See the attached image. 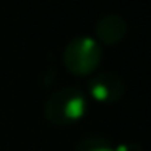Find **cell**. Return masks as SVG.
Masks as SVG:
<instances>
[{
    "instance_id": "cell-4",
    "label": "cell",
    "mask_w": 151,
    "mask_h": 151,
    "mask_svg": "<svg viewBox=\"0 0 151 151\" xmlns=\"http://www.w3.org/2000/svg\"><path fill=\"white\" fill-rule=\"evenodd\" d=\"M127 33V23L117 15H107L96 24V36L107 46L117 44Z\"/></svg>"
},
{
    "instance_id": "cell-1",
    "label": "cell",
    "mask_w": 151,
    "mask_h": 151,
    "mask_svg": "<svg viewBox=\"0 0 151 151\" xmlns=\"http://www.w3.org/2000/svg\"><path fill=\"white\" fill-rule=\"evenodd\" d=\"M86 99L78 88L65 86L49 96L44 106V115L52 124H72L85 115Z\"/></svg>"
},
{
    "instance_id": "cell-3",
    "label": "cell",
    "mask_w": 151,
    "mask_h": 151,
    "mask_svg": "<svg viewBox=\"0 0 151 151\" xmlns=\"http://www.w3.org/2000/svg\"><path fill=\"white\" fill-rule=\"evenodd\" d=\"M89 94L101 102H115L124 94V83L115 73L101 72L96 73L88 83Z\"/></svg>"
},
{
    "instance_id": "cell-2",
    "label": "cell",
    "mask_w": 151,
    "mask_h": 151,
    "mask_svg": "<svg viewBox=\"0 0 151 151\" xmlns=\"http://www.w3.org/2000/svg\"><path fill=\"white\" fill-rule=\"evenodd\" d=\"M101 47L93 37L80 36L70 41L63 52L65 67L75 75H89L101 62Z\"/></svg>"
},
{
    "instance_id": "cell-5",
    "label": "cell",
    "mask_w": 151,
    "mask_h": 151,
    "mask_svg": "<svg viewBox=\"0 0 151 151\" xmlns=\"http://www.w3.org/2000/svg\"><path fill=\"white\" fill-rule=\"evenodd\" d=\"M75 151H115V148L111 145V141L99 135L86 137L76 145Z\"/></svg>"
}]
</instances>
